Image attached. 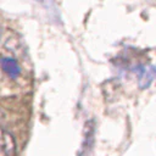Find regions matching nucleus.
Wrapping results in <instances>:
<instances>
[{"label":"nucleus","mask_w":156,"mask_h":156,"mask_svg":"<svg viewBox=\"0 0 156 156\" xmlns=\"http://www.w3.org/2000/svg\"><path fill=\"white\" fill-rule=\"evenodd\" d=\"M0 156H16V141L9 132L0 127Z\"/></svg>","instance_id":"1"},{"label":"nucleus","mask_w":156,"mask_h":156,"mask_svg":"<svg viewBox=\"0 0 156 156\" xmlns=\"http://www.w3.org/2000/svg\"><path fill=\"white\" fill-rule=\"evenodd\" d=\"M101 88H102V94L105 96V100L108 102L117 100L122 91V85L117 79H108L104 82Z\"/></svg>","instance_id":"2"},{"label":"nucleus","mask_w":156,"mask_h":156,"mask_svg":"<svg viewBox=\"0 0 156 156\" xmlns=\"http://www.w3.org/2000/svg\"><path fill=\"white\" fill-rule=\"evenodd\" d=\"M154 76H155V69L154 67L150 65V66H144L140 71V74H139V87L141 89H145L150 85V83L152 82L154 79Z\"/></svg>","instance_id":"3"},{"label":"nucleus","mask_w":156,"mask_h":156,"mask_svg":"<svg viewBox=\"0 0 156 156\" xmlns=\"http://www.w3.org/2000/svg\"><path fill=\"white\" fill-rule=\"evenodd\" d=\"M1 66H2V69L12 78H16L20 73H21V68H20V65L17 63L16 60L13 58H10V57H4L1 60Z\"/></svg>","instance_id":"4"},{"label":"nucleus","mask_w":156,"mask_h":156,"mask_svg":"<svg viewBox=\"0 0 156 156\" xmlns=\"http://www.w3.org/2000/svg\"><path fill=\"white\" fill-rule=\"evenodd\" d=\"M1 32H2V28H1V26H0V37H1Z\"/></svg>","instance_id":"5"},{"label":"nucleus","mask_w":156,"mask_h":156,"mask_svg":"<svg viewBox=\"0 0 156 156\" xmlns=\"http://www.w3.org/2000/svg\"><path fill=\"white\" fill-rule=\"evenodd\" d=\"M38 1H41V2H44V1H45V0H38Z\"/></svg>","instance_id":"6"}]
</instances>
